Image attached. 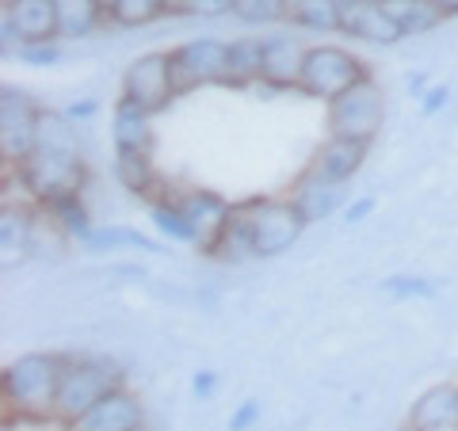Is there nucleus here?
I'll list each match as a JSON object with an SVG mask.
<instances>
[{
  "instance_id": "29",
  "label": "nucleus",
  "mask_w": 458,
  "mask_h": 431,
  "mask_svg": "<svg viewBox=\"0 0 458 431\" xmlns=\"http://www.w3.org/2000/svg\"><path fill=\"white\" fill-rule=\"evenodd\" d=\"M157 16H165V0H111L107 20L119 27H146Z\"/></svg>"
},
{
  "instance_id": "12",
  "label": "nucleus",
  "mask_w": 458,
  "mask_h": 431,
  "mask_svg": "<svg viewBox=\"0 0 458 431\" xmlns=\"http://www.w3.org/2000/svg\"><path fill=\"white\" fill-rule=\"evenodd\" d=\"M336 20H340V31L352 35V38H363V42H397L405 38L401 27L386 16L378 0H336Z\"/></svg>"
},
{
  "instance_id": "1",
  "label": "nucleus",
  "mask_w": 458,
  "mask_h": 431,
  "mask_svg": "<svg viewBox=\"0 0 458 431\" xmlns=\"http://www.w3.org/2000/svg\"><path fill=\"white\" fill-rule=\"evenodd\" d=\"M62 355L50 351H27L12 359L0 375L4 385V405L23 416V420H54V401H57V382H62Z\"/></svg>"
},
{
  "instance_id": "15",
  "label": "nucleus",
  "mask_w": 458,
  "mask_h": 431,
  "mask_svg": "<svg viewBox=\"0 0 458 431\" xmlns=\"http://www.w3.org/2000/svg\"><path fill=\"white\" fill-rule=\"evenodd\" d=\"M286 199L298 207V214H302L306 222H321V218H328V214L344 203V183H336V180L321 176V172L306 168L302 176L294 180V188H291V195H286Z\"/></svg>"
},
{
  "instance_id": "21",
  "label": "nucleus",
  "mask_w": 458,
  "mask_h": 431,
  "mask_svg": "<svg viewBox=\"0 0 458 431\" xmlns=\"http://www.w3.org/2000/svg\"><path fill=\"white\" fill-rule=\"evenodd\" d=\"M57 8V38L92 35L99 20L107 16V0H54Z\"/></svg>"
},
{
  "instance_id": "39",
  "label": "nucleus",
  "mask_w": 458,
  "mask_h": 431,
  "mask_svg": "<svg viewBox=\"0 0 458 431\" xmlns=\"http://www.w3.org/2000/svg\"><path fill=\"white\" fill-rule=\"evenodd\" d=\"M65 114H69L73 123L92 119V114H96V104H92V99H81V104H69V107H65Z\"/></svg>"
},
{
  "instance_id": "16",
  "label": "nucleus",
  "mask_w": 458,
  "mask_h": 431,
  "mask_svg": "<svg viewBox=\"0 0 458 431\" xmlns=\"http://www.w3.org/2000/svg\"><path fill=\"white\" fill-rule=\"evenodd\" d=\"M412 431H458V385H432L409 409Z\"/></svg>"
},
{
  "instance_id": "22",
  "label": "nucleus",
  "mask_w": 458,
  "mask_h": 431,
  "mask_svg": "<svg viewBox=\"0 0 458 431\" xmlns=\"http://www.w3.org/2000/svg\"><path fill=\"white\" fill-rule=\"evenodd\" d=\"M114 180L123 183L131 195L149 199L157 188V168L149 153H131V149H114Z\"/></svg>"
},
{
  "instance_id": "19",
  "label": "nucleus",
  "mask_w": 458,
  "mask_h": 431,
  "mask_svg": "<svg viewBox=\"0 0 458 431\" xmlns=\"http://www.w3.org/2000/svg\"><path fill=\"white\" fill-rule=\"evenodd\" d=\"M363 156H367V146H360V141H344V138H333L328 134L325 146H318V153H313L310 168L321 172V176L336 180V183H348L355 172L363 168Z\"/></svg>"
},
{
  "instance_id": "33",
  "label": "nucleus",
  "mask_w": 458,
  "mask_h": 431,
  "mask_svg": "<svg viewBox=\"0 0 458 431\" xmlns=\"http://www.w3.org/2000/svg\"><path fill=\"white\" fill-rule=\"evenodd\" d=\"M16 54L27 65H54L62 57V46L57 42H27V46H16Z\"/></svg>"
},
{
  "instance_id": "40",
  "label": "nucleus",
  "mask_w": 458,
  "mask_h": 431,
  "mask_svg": "<svg viewBox=\"0 0 458 431\" xmlns=\"http://www.w3.org/2000/svg\"><path fill=\"white\" fill-rule=\"evenodd\" d=\"M165 16H195V0H165Z\"/></svg>"
},
{
  "instance_id": "4",
  "label": "nucleus",
  "mask_w": 458,
  "mask_h": 431,
  "mask_svg": "<svg viewBox=\"0 0 458 431\" xmlns=\"http://www.w3.org/2000/svg\"><path fill=\"white\" fill-rule=\"evenodd\" d=\"M12 172H16V183L38 207H50L57 199H69V195H81V188H84V156H65V153H54V149H35Z\"/></svg>"
},
{
  "instance_id": "10",
  "label": "nucleus",
  "mask_w": 458,
  "mask_h": 431,
  "mask_svg": "<svg viewBox=\"0 0 458 431\" xmlns=\"http://www.w3.org/2000/svg\"><path fill=\"white\" fill-rule=\"evenodd\" d=\"M183 214H188V225H191V237H195V249L214 256L218 249L222 233L233 222V203H225L218 191H207V188H195V191H183L176 195Z\"/></svg>"
},
{
  "instance_id": "38",
  "label": "nucleus",
  "mask_w": 458,
  "mask_h": 431,
  "mask_svg": "<svg viewBox=\"0 0 458 431\" xmlns=\"http://www.w3.org/2000/svg\"><path fill=\"white\" fill-rule=\"evenodd\" d=\"M191 390L199 393V401L214 397V390H218V375H214V370H199L195 382H191Z\"/></svg>"
},
{
  "instance_id": "23",
  "label": "nucleus",
  "mask_w": 458,
  "mask_h": 431,
  "mask_svg": "<svg viewBox=\"0 0 458 431\" xmlns=\"http://www.w3.org/2000/svg\"><path fill=\"white\" fill-rule=\"evenodd\" d=\"M378 4H382L386 16L401 27V35H424V31H432V27L443 23L439 8L432 0H378Z\"/></svg>"
},
{
  "instance_id": "41",
  "label": "nucleus",
  "mask_w": 458,
  "mask_h": 431,
  "mask_svg": "<svg viewBox=\"0 0 458 431\" xmlns=\"http://www.w3.org/2000/svg\"><path fill=\"white\" fill-rule=\"evenodd\" d=\"M432 4L439 8V16H443V20H451V16H458V0H432Z\"/></svg>"
},
{
  "instance_id": "37",
  "label": "nucleus",
  "mask_w": 458,
  "mask_h": 431,
  "mask_svg": "<svg viewBox=\"0 0 458 431\" xmlns=\"http://www.w3.org/2000/svg\"><path fill=\"white\" fill-rule=\"evenodd\" d=\"M225 12H233V0H195V16H225Z\"/></svg>"
},
{
  "instance_id": "44",
  "label": "nucleus",
  "mask_w": 458,
  "mask_h": 431,
  "mask_svg": "<svg viewBox=\"0 0 458 431\" xmlns=\"http://www.w3.org/2000/svg\"><path fill=\"white\" fill-rule=\"evenodd\" d=\"M107 4H111V0H107Z\"/></svg>"
},
{
  "instance_id": "25",
  "label": "nucleus",
  "mask_w": 458,
  "mask_h": 431,
  "mask_svg": "<svg viewBox=\"0 0 458 431\" xmlns=\"http://www.w3.org/2000/svg\"><path fill=\"white\" fill-rule=\"evenodd\" d=\"M286 20H291V27H302L313 35L340 31L336 0H286Z\"/></svg>"
},
{
  "instance_id": "34",
  "label": "nucleus",
  "mask_w": 458,
  "mask_h": 431,
  "mask_svg": "<svg viewBox=\"0 0 458 431\" xmlns=\"http://www.w3.org/2000/svg\"><path fill=\"white\" fill-rule=\"evenodd\" d=\"M256 424H260V401H241L229 416V431H252Z\"/></svg>"
},
{
  "instance_id": "11",
  "label": "nucleus",
  "mask_w": 458,
  "mask_h": 431,
  "mask_svg": "<svg viewBox=\"0 0 458 431\" xmlns=\"http://www.w3.org/2000/svg\"><path fill=\"white\" fill-rule=\"evenodd\" d=\"M306 42L298 35H271L264 38V62H260V84L267 89H298L306 65Z\"/></svg>"
},
{
  "instance_id": "20",
  "label": "nucleus",
  "mask_w": 458,
  "mask_h": 431,
  "mask_svg": "<svg viewBox=\"0 0 458 431\" xmlns=\"http://www.w3.org/2000/svg\"><path fill=\"white\" fill-rule=\"evenodd\" d=\"M225 46V89H249L260 80L264 38H233Z\"/></svg>"
},
{
  "instance_id": "6",
  "label": "nucleus",
  "mask_w": 458,
  "mask_h": 431,
  "mask_svg": "<svg viewBox=\"0 0 458 431\" xmlns=\"http://www.w3.org/2000/svg\"><path fill=\"white\" fill-rule=\"evenodd\" d=\"M382 89L375 84V77H367L360 84H352L344 96H336L328 104V134L344 138V141H360L370 146L375 134L382 131Z\"/></svg>"
},
{
  "instance_id": "18",
  "label": "nucleus",
  "mask_w": 458,
  "mask_h": 431,
  "mask_svg": "<svg viewBox=\"0 0 458 431\" xmlns=\"http://www.w3.org/2000/svg\"><path fill=\"white\" fill-rule=\"evenodd\" d=\"M35 244V214L20 203H4L0 210V264L4 271L12 264H20Z\"/></svg>"
},
{
  "instance_id": "13",
  "label": "nucleus",
  "mask_w": 458,
  "mask_h": 431,
  "mask_svg": "<svg viewBox=\"0 0 458 431\" xmlns=\"http://www.w3.org/2000/svg\"><path fill=\"white\" fill-rule=\"evenodd\" d=\"M65 431H141V405H138V397L123 385V390L107 393L96 409H89Z\"/></svg>"
},
{
  "instance_id": "30",
  "label": "nucleus",
  "mask_w": 458,
  "mask_h": 431,
  "mask_svg": "<svg viewBox=\"0 0 458 431\" xmlns=\"http://www.w3.org/2000/svg\"><path fill=\"white\" fill-rule=\"evenodd\" d=\"M214 256H218V260H225V264L256 260V256H252V241H249V229H245V222H241L237 207H233V222H229V229L222 233V241H218V249H214Z\"/></svg>"
},
{
  "instance_id": "31",
  "label": "nucleus",
  "mask_w": 458,
  "mask_h": 431,
  "mask_svg": "<svg viewBox=\"0 0 458 431\" xmlns=\"http://www.w3.org/2000/svg\"><path fill=\"white\" fill-rule=\"evenodd\" d=\"M233 16L245 23H279L286 20V0H233Z\"/></svg>"
},
{
  "instance_id": "9",
  "label": "nucleus",
  "mask_w": 458,
  "mask_h": 431,
  "mask_svg": "<svg viewBox=\"0 0 458 431\" xmlns=\"http://www.w3.org/2000/svg\"><path fill=\"white\" fill-rule=\"evenodd\" d=\"M123 96L134 99L141 111H165L176 99V84H172V69H168V54H141L126 65L123 73Z\"/></svg>"
},
{
  "instance_id": "7",
  "label": "nucleus",
  "mask_w": 458,
  "mask_h": 431,
  "mask_svg": "<svg viewBox=\"0 0 458 431\" xmlns=\"http://www.w3.org/2000/svg\"><path fill=\"white\" fill-rule=\"evenodd\" d=\"M42 111L47 107H38L27 92L12 89V84L0 89V156H4L8 168H16L35 153Z\"/></svg>"
},
{
  "instance_id": "36",
  "label": "nucleus",
  "mask_w": 458,
  "mask_h": 431,
  "mask_svg": "<svg viewBox=\"0 0 458 431\" xmlns=\"http://www.w3.org/2000/svg\"><path fill=\"white\" fill-rule=\"evenodd\" d=\"M375 207H378V199H375V195H363V199H355V203H352L348 210H344V222H348V225L363 222V218H367V214L375 210Z\"/></svg>"
},
{
  "instance_id": "8",
  "label": "nucleus",
  "mask_w": 458,
  "mask_h": 431,
  "mask_svg": "<svg viewBox=\"0 0 458 431\" xmlns=\"http://www.w3.org/2000/svg\"><path fill=\"white\" fill-rule=\"evenodd\" d=\"M225 42L218 38H191L180 42L176 50H168V69L176 96L203 89V84H225Z\"/></svg>"
},
{
  "instance_id": "28",
  "label": "nucleus",
  "mask_w": 458,
  "mask_h": 431,
  "mask_svg": "<svg viewBox=\"0 0 458 431\" xmlns=\"http://www.w3.org/2000/svg\"><path fill=\"white\" fill-rule=\"evenodd\" d=\"M84 249L92 252H107V249H138V252H161V244L153 237L138 233V229H126V225H104V229H92V237L84 241Z\"/></svg>"
},
{
  "instance_id": "17",
  "label": "nucleus",
  "mask_w": 458,
  "mask_h": 431,
  "mask_svg": "<svg viewBox=\"0 0 458 431\" xmlns=\"http://www.w3.org/2000/svg\"><path fill=\"white\" fill-rule=\"evenodd\" d=\"M153 114L141 111L134 99L119 96V104L111 111V141L114 149H131V153H149L153 149Z\"/></svg>"
},
{
  "instance_id": "26",
  "label": "nucleus",
  "mask_w": 458,
  "mask_h": 431,
  "mask_svg": "<svg viewBox=\"0 0 458 431\" xmlns=\"http://www.w3.org/2000/svg\"><path fill=\"white\" fill-rule=\"evenodd\" d=\"M35 149H54L65 156H81V141H77V123L65 111H42L38 119V146Z\"/></svg>"
},
{
  "instance_id": "24",
  "label": "nucleus",
  "mask_w": 458,
  "mask_h": 431,
  "mask_svg": "<svg viewBox=\"0 0 458 431\" xmlns=\"http://www.w3.org/2000/svg\"><path fill=\"white\" fill-rule=\"evenodd\" d=\"M50 214V225L57 229L62 237H69V241H89L92 237V214H89V207H84V199L81 195H69V199H57V203H50V207H42Z\"/></svg>"
},
{
  "instance_id": "2",
  "label": "nucleus",
  "mask_w": 458,
  "mask_h": 431,
  "mask_svg": "<svg viewBox=\"0 0 458 431\" xmlns=\"http://www.w3.org/2000/svg\"><path fill=\"white\" fill-rule=\"evenodd\" d=\"M241 222L249 229V241H252V256L256 260H271V256H283L291 244L302 237V229L310 225L291 199H276V195H264V199H245L237 203Z\"/></svg>"
},
{
  "instance_id": "5",
  "label": "nucleus",
  "mask_w": 458,
  "mask_h": 431,
  "mask_svg": "<svg viewBox=\"0 0 458 431\" xmlns=\"http://www.w3.org/2000/svg\"><path fill=\"white\" fill-rule=\"evenodd\" d=\"M367 77H370V69H367L363 57H355L352 50H344V46H333V42H321V46L306 50L302 84H298V92L333 104L336 96H344L352 84H360Z\"/></svg>"
},
{
  "instance_id": "14",
  "label": "nucleus",
  "mask_w": 458,
  "mask_h": 431,
  "mask_svg": "<svg viewBox=\"0 0 458 431\" xmlns=\"http://www.w3.org/2000/svg\"><path fill=\"white\" fill-rule=\"evenodd\" d=\"M4 23L20 38V46H27V42H57L54 0H4Z\"/></svg>"
},
{
  "instance_id": "27",
  "label": "nucleus",
  "mask_w": 458,
  "mask_h": 431,
  "mask_svg": "<svg viewBox=\"0 0 458 431\" xmlns=\"http://www.w3.org/2000/svg\"><path fill=\"white\" fill-rule=\"evenodd\" d=\"M149 214H153V225L161 229V237L176 241V244H195L191 237V225H188V214H183L180 199L176 195H161L149 203Z\"/></svg>"
},
{
  "instance_id": "32",
  "label": "nucleus",
  "mask_w": 458,
  "mask_h": 431,
  "mask_svg": "<svg viewBox=\"0 0 458 431\" xmlns=\"http://www.w3.org/2000/svg\"><path fill=\"white\" fill-rule=\"evenodd\" d=\"M382 291L390 298H432L436 283L420 275H390V279H382Z\"/></svg>"
},
{
  "instance_id": "35",
  "label": "nucleus",
  "mask_w": 458,
  "mask_h": 431,
  "mask_svg": "<svg viewBox=\"0 0 458 431\" xmlns=\"http://www.w3.org/2000/svg\"><path fill=\"white\" fill-rule=\"evenodd\" d=\"M447 99H451V92L443 89V84H436V89H424L420 92V111L424 114H436V111L447 107Z\"/></svg>"
},
{
  "instance_id": "3",
  "label": "nucleus",
  "mask_w": 458,
  "mask_h": 431,
  "mask_svg": "<svg viewBox=\"0 0 458 431\" xmlns=\"http://www.w3.org/2000/svg\"><path fill=\"white\" fill-rule=\"evenodd\" d=\"M114 390H123L119 367L99 363V359H65L62 382H57V401H54V420H62L69 427Z\"/></svg>"
},
{
  "instance_id": "43",
  "label": "nucleus",
  "mask_w": 458,
  "mask_h": 431,
  "mask_svg": "<svg viewBox=\"0 0 458 431\" xmlns=\"http://www.w3.org/2000/svg\"><path fill=\"white\" fill-rule=\"evenodd\" d=\"M397 431H412V427H409V424H405V427H397Z\"/></svg>"
},
{
  "instance_id": "42",
  "label": "nucleus",
  "mask_w": 458,
  "mask_h": 431,
  "mask_svg": "<svg viewBox=\"0 0 458 431\" xmlns=\"http://www.w3.org/2000/svg\"><path fill=\"white\" fill-rule=\"evenodd\" d=\"M409 89H412V92H424V77H420V73L409 77Z\"/></svg>"
}]
</instances>
